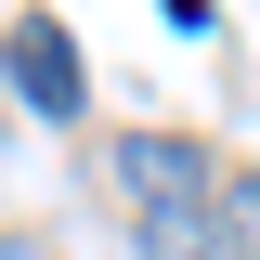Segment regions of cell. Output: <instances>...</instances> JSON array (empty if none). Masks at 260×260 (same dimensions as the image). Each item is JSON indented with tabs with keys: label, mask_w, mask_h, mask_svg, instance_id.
Here are the masks:
<instances>
[{
	"label": "cell",
	"mask_w": 260,
	"mask_h": 260,
	"mask_svg": "<svg viewBox=\"0 0 260 260\" xmlns=\"http://www.w3.org/2000/svg\"><path fill=\"white\" fill-rule=\"evenodd\" d=\"M117 182H130L143 221H169V208H221V169H208L195 130H130V143H117Z\"/></svg>",
	"instance_id": "1"
},
{
	"label": "cell",
	"mask_w": 260,
	"mask_h": 260,
	"mask_svg": "<svg viewBox=\"0 0 260 260\" xmlns=\"http://www.w3.org/2000/svg\"><path fill=\"white\" fill-rule=\"evenodd\" d=\"M143 260H247V234L221 208H169V221H143Z\"/></svg>",
	"instance_id": "3"
},
{
	"label": "cell",
	"mask_w": 260,
	"mask_h": 260,
	"mask_svg": "<svg viewBox=\"0 0 260 260\" xmlns=\"http://www.w3.org/2000/svg\"><path fill=\"white\" fill-rule=\"evenodd\" d=\"M221 221H234V234L260 247V169H234V182H221Z\"/></svg>",
	"instance_id": "4"
},
{
	"label": "cell",
	"mask_w": 260,
	"mask_h": 260,
	"mask_svg": "<svg viewBox=\"0 0 260 260\" xmlns=\"http://www.w3.org/2000/svg\"><path fill=\"white\" fill-rule=\"evenodd\" d=\"M0 65H13V91H26L39 117H78V39H65L52 13H26V26H0Z\"/></svg>",
	"instance_id": "2"
},
{
	"label": "cell",
	"mask_w": 260,
	"mask_h": 260,
	"mask_svg": "<svg viewBox=\"0 0 260 260\" xmlns=\"http://www.w3.org/2000/svg\"><path fill=\"white\" fill-rule=\"evenodd\" d=\"M0 260H65V247H52V234H0Z\"/></svg>",
	"instance_id": "5"
}]
</instances>
